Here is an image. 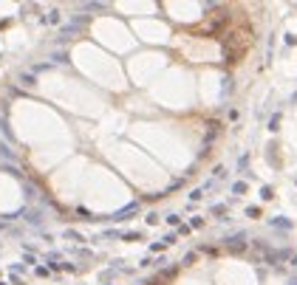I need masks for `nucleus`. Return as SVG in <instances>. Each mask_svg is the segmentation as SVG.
<instances>
[{
  "label": "nucleus",
  "mask_w": 297,
  "mask_h": 285,
  "mask_svg": "<svg viewBox=\"0 0 297 285\" xmlns=\"http://www.w3.org/2000/svg\"><path fill=\"white\" fill-rule=\"evenodd\" d=\"M269 223H272V226H280V229H289V226H292V223H289V220H283V217H272Z\"/></svg>",
  "instance_id": "1"
},
{
  "label": "nucleus",
  "mask_w": 297,
  "mask_h": 285,
  "mask_svg": "<svg viewBox=\"0 0 297 285\" xmlns=\"http://www.w3.org/2000/svg\"><path fill=\"white\" fill-rule=\"evenodd\" d=\"M277 124H280V113H275V116L269 119V130L275 133V130H277Z\"/></svg>",
  "instance_id": "2"
}]
</instances>
